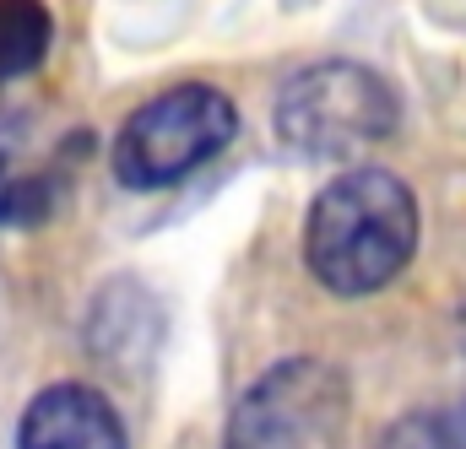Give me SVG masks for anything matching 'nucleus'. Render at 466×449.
<instances>
[{
	"label": "nucleus",
	"instance_id": "1",
	"mask_svg": "<svg viewBox=\"0 0 466 449\" xmlns=\"http://www.w3.org/2000/svg\"><path fill=\"white\" fill-rule=\"evenodd\" d=\"M418 249V195L390 168L337 174L304 217V265L331 298L390 287Z\"/></svg>",
	"mask_w": 466,
	"mask_h": 449
},
{
	"label": "nucleus",
	"instance_id": "2",
	"mask_svg": "<svg viewBox=\"0 0 466 449\" xmlns=\"http://www.w3.org/2000/svg\"><path fill=\"white\" fill-rule=\"evenodd\" d=\"M396 114L401 104L380 71L358 60H320L282 82L271 104V130L299 157L342 163V157L380 146L396 130Z\"/></svg>",
	"mask_w": 466,
	"mask_h": 449
},
{
	"label": "nucleus",
	"instance_id": "3",
	"mask_svg": "<svg viewBox=\"0 0 466 449\" xmlns=\"http://www.w3.org/2000/svg\"><path fill=\"white\" fill-rule=\"evenodd\" d=\"M238 135V104L207 82H179L119 125L109 168L125 190H168Z\"/></svg>",
	"mask_w": 466,
	"mask_h": 449
},
{
	"label": "nucleus",
	"instance_id": "4",
	"mask_svg": "<svg viewBox=\"0 0 466 449\" xmlns=\"http://www.w3.org/2000/svg\"><path fill=\"white\" fill-rule=\"evenodd\" d=\"M342 434L348 379L320 357H288L233 401L223 449H337Z\"/></svg>",
	"mask_w": 466,
	"mask_h": 449
},
{
	"label": "nucleus",
	"instance_id": "5",
	"mask_svg": "<svg viewBox=\"0 0 466 449\" xmlns=\"http://www.w3.org/2000/svg\"><path fill=\"white\" fill-rule=\"evenodd\" d=\"M16 449H125L115 401L93 384H49L27 401Z\"/></svg>",
	"mask_w": 466,
	"mask_h": 449
},
{
	"label": "nucleus",
	"instance_id": "6",
	"mask_svg": "<svg viewBox=\"0 0 466 449\" xmlns=\"http://www.w3.org/2000/svg\"><path fill=\"white\" fill-rule=\"evenodd\" d=\"M55 16L44 0H0V82L33 76L49 60Z\"/></svg>",
	"mask_w": 466,
	"mask_h": 449
},
{
	"label": "nucleus",
	"instance_id": "7",
	"mask_svg": "<svg viewBox=\"0 0 466 449\" xmlns=\"http://www.w3.org/2000/svg\"><path fill=\"white\" fill-rule=\"evenodd\" d=\"M49 179H11L5 168V130H0V223H33L49 212Z\"/></svg>",
	"mask_w": 466,
	"mask_h": 449
},
{
	"label": "nucleus",
	"instance_id": "8",
	"mask_svg": "<svg viewBox=\"0 0 466 449\" xmlns=\"http://www.w3.org/2000/svg\"><path fill=\"white\" fill-rule=\"evenodd\" d=\"M380 449H445V439H440V412H412V417H401V423L380 439Z\"/></svg>",
	"mask_w": 466,
	"mask_h": 449
},
{
	"label": "nucleus",
	"instance_id": "9",
	"mask_svg": "<svg viewBox=\"0 0 466 449\" xmlns=\"http://www.w3.org/2000/svg\"><path fill=\"white\" fill-rule=\"evenodd\" d=\"M440 439H445V449H466V401L440 412Z\"/></svg>",
	"mask_w": 466,
	"mask_h": 449
}]
</instances>
